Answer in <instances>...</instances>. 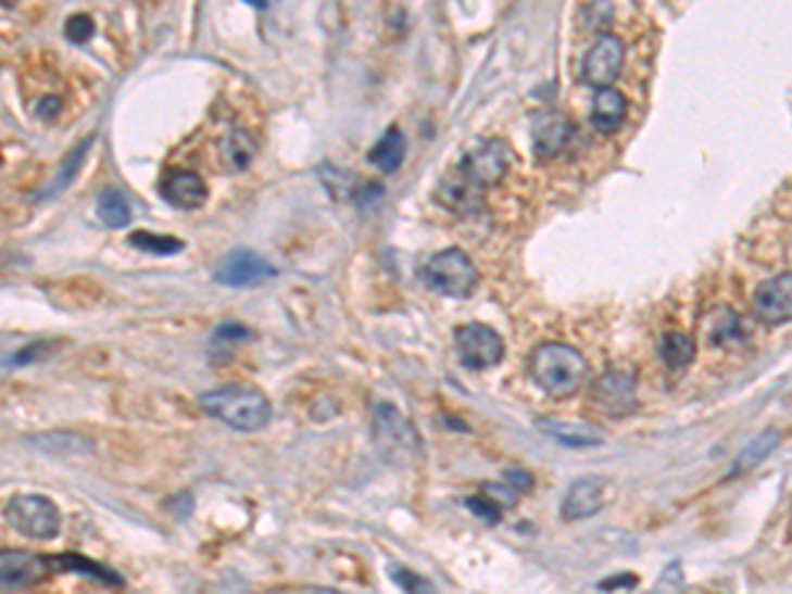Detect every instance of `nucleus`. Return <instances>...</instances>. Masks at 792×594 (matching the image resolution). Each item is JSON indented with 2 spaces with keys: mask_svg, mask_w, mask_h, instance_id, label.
<instances>
[{
  "mask_svg": "<svg viewBox=\"0 0 792 594\" xmlns=\"http://www.w3.org/2000/svg\"><path fill=\"white\" fill-rule=\"evenodd\" d=\"M528 372H531L533 383L552 396V400H568L581 391V386L589 378L587 357L576 346L557 344H542L533 349L528 357Z\"/></svg>",
  "mask_w": 792,
  "mask_h": 594,
  "instance_id": "nucleus-1",
  "label": "nucleus"
},
{
  "mask_svg": "<svg viewBox=\"0 0 792 594\" xmlns=\"http://www.w3.org/2000/svg\"><path fill=\"white\" fill-rule=\"evenodd\" d=\"M201 409L209 418L225 422L232 431L254 433L273 420V404L260 389L251 386H223L199 396Z\"/></svg>",
  "mask_w": 792,
  "mask_h": 594,
  "instance_id": "nucleus-2",
  "label": "nucleus"
},
{
  "mask_svg": "<svg viewBox=\"0 0 792 594\" xmlns=\"http://www.w3.org/2000/svg\"><path fill=\"white\" fill-rule=\"evenodd\" d=\"M423 278L441 296L465 299L476 291L481 275H478V267L473 265V260L463 249L450 247L444 251H436L431 260L423 265Z\"/></svg>",
  "mask_w": 792,
  "mask_h": 594,
  "instance_id": "nucleus-3",
  "label": "nucleus"
},
{
  "mask_svg": "<svg viewBox=\"0 0 792 594\" xmlns=\"http://www.w3.org/2000/svg\"><path fill=\"white\" fill-rule=\"evenodd\" d=\"M5 520L11 529L35 542H51L61 531V510L42 494H14L5 505Z\"/></svg>",
  "mask_w": 792,
  "mask_h": 594,
  "instance_id": "nucleus-4",
  "label": "nucleus"
},
{
  "mask_svg": "<svg viewBox=\"0 0 792 594\" xmlns=\"http://www.w3.org/2000/svg\"><path fill=\"white\" fill-rule=\"evenodd\" d=\"M59 573V555H42L33 549H0V592L29 590Z\"/></svg>",
  "mask_w": 792,
  "mask_h": 594,
  "instance_id": "nucleus-5",
  "label": "nucleus"
},
{
  "mask_svg": "<svg viewBox=\"0 0 792 594\" xmlns=\"http://www.w3.org/2000/svg\"><path fill=\"white\" fill-rule=\"evenodd\" d=\"M212 278L225 288H256L278 278V267L256 251L232 249L217 262Z\"/></svg>",
  "mask_w": 792,
  "mask_h": 594,
  "instance_id": "nucleus-6",
  "label": "nucleus"
},
{
  "mask_svg": "<svg viewBox=\"0 0 792 594\" xmlns=\"http://www.w3.org/2000/svg\"><path fill=\"white\" fill-rule=\"evenodd\" d=\"M515 162L513 149L500 138H491L470 154H465L463 164H460V177L476 191V188H491L502 182L507 175L510 164Z\"/></svg>",
  "mask_w": 792,
  "mask_h": 594,
  "instance_id": "nucleus-7",
  "label": "nucleus"
},
{
  "mask_svg": "<svg viewBox=\"0 0 792 594\" xmlns=\"http://www.w3.org/2000/svg\"><path fill=\"white\" fill-rule=\"evenodd\" d=\"M454 349L460 363L470 370H487L502 363L505 357V341L491 326L483 323H468L454 330Z\"/></svg>",
  "mask_w": 792,
  "mask_h": 594,
  "instance_id": "nucleus-8",
  "label": "nucleus"
},
{
  "mask_svg": "<svg viewBox=\"0 0 792 594\" xmlns=\"http://www.w3.org/2000/svg\"><path fill=\"white\" fill-rule=\"evenodd\" d=\"M634 389H637V370L629 365H616L607 367L600 378H594L592 383V400L594 407L600 413L611 415V418H621V415H629L634 409Z\"/></svg>",
  "mask_w": 792,
  "mask_h": 594,
  "instance_id": "nucleus-9",
  "label": "nucleus"
},
{
  "mask_svg": "<svg viewBox=\"0 0 792 594\" xmlns=\"http://www.w3.org/2000/svg\"><path fill=\"white\" fill-rule=\"evenodd\" d=\"M626 61V46L616 35H600L598 40L592 42V48L587 51L584 61H581V77H584L587 85L603 90L613 88L618 75L624 69Z\"/></svg>",
  "mask_w": 792,
  "mask_h": 594,
  "instance_id": "nucleus-10",
  "label": "nucleus"
},
{
  "mask_svg": "<svg viewBox=\"0 0 792 594\" xmlns=\"http://www.w3.org/2000/svg\"><path fill=\"white\" fill-rule=\"evenodd\" d=\"M611 489L613 483L605 476H581V479H576L568 486L566 497H563V520L576 523V520H587L603 513L607 500H611Z\"/></svg>",
  "mask_w": 792,
  "mask_h": 594,
  "instance_id": "nucleus-11",
  "label": "nucleus"
},
{
  "mask_svg": "<svg viewBox=\"0 0 792 594\" xmlns=\"http://www.w3.org/2000/svg\"><path fill=\"white\" fill-rule=\"evenodd\" d=\"M753 309L766 326H784L792 315V278L790 273L774 275L755 286Z\"/></svg>",
  "mask_w": 792,
  "mask_h": 594,
  "instance_id": "nucleus-12",
  "label": "nucleus"
},
{
  "mask_svg": "<svg viewBox=\"0 0 792 594\" xmlns=\"http://www.w3.org/2000/svg\"><path fill=\"white\" fill-rule=\"evenodd\" d=\"M700 336L714 349H737L751 339V328H747L745 317L721 304V307L705 312L700 320Z\"/></svg>",
  "mask_w": 792,
  "mask_h": 594,
  "instance_id": "nucleus-13",
  "label": "nucleus"
},
{
  "mask_svg": "<svg viewBox=\"0 0 792 594\" xmlns=\"http://www.w3.org/2000/svg\"><path fill=\"white\" fill-rule=\"evenodd\" d=\"M574 138V122L568 116L557 114V112H544L533 116V127H531V143L537 156L542 159H552L561 154L563 149L568 146V140Z\"/></svg>",
  "mask_w": 792,
  "mask_h": 594,
  "instance_id": "nucleus-14",
  "label": "nucleus"
},
{
  "mask_svg": "<svg viewBox=\"0 0 792 594\" xmlns=\"http://www.w3.org/2000/svg\"><path fill=\"white\" fill-rule=\"evenodd\" d=\"M162 195L177 210H201L209 199L206 180L190 169H172L162 180Z\"/></svg>",
  "mask_w": 792,
  "mask_h": 594,
  "instance_id": "nucleus-15",
  "label": "nucleus"
},
{
  "mask_svg": "<svg viewBox=\"0 0 792 594\" xmlns=\"http://www.w3.org/2000/svg\"><path fill=\"white\" fill-rule=\"evenodd\" d=\"M539 428L568 450H589V446H600L605 441V433L598 426H589V422L539 418Z\"/></svg>",
  "mask_w": 792,
  "mask_h": 594,
  "instance_id": "nucleus-16",
  "label": "nucleus"
},
{
  "mask_svg": "<svg viewBox=\"0 0 792 594\" xmlns=\"http://www.w3.org/2000/svg\"><path fill=\"white\" fill-rule=\"evenodd\" d=\"M626 114H629V101L618 88H603L594 93L592 103V125L594 130L603 135L616 132L624 125Z\"/></svg>",
  "mask_w": 792,
  "mask_h": 594,
  "instance_id": "nucleus-17",
  "label": "nucleus"
},
{
  "mask_svg": "<svg viewBox=\"0 0 792 594\" xmlns=\"http://www.w3.org/2000/svg\"><path fill=\"white\" fill-rule=\"evenodd\" d=\"M404 156H407V138H404V132L399 130L397 125L380 135L378 143L373 146L370 154H367L373 167H378L380 173L386 175H394L397 169L402 167Z\"/></svg>",
  "mask_w": 792,
  "mask_h": 594,
  "instance_id": "nucleus-18",
  "label": "nucleus"
},
{
  "mask_svg": "<svg viewBox=\"0 0 792 594\" xmlns=\"http://www.w3.org/2000/svg\"><path fill=\"white\" fill-rule=\"evenodd\" d=\"M254 156H256L254 138H251L246 130H241V127H236V130H230L223 140H219V159H223L225 169H230V173H246L249 164L254 162Z\"/></svg>",
  "mask_w": 792,
  "mask_h": 594,
  "instance_id": "nucleus-19",
  "label": "nucleus"
},
{
  "mask_svg": "<svg viewBox=\"0 0 792 594\" xmlns=\"http://www.w3.org/2000/svg\"><path fill=\"white\" fill-rule=\"evenodd\" d=\"M376 431H378V439H384L386 444L407 446V450L420 446L413 426H410V422L404 420L394 407H389V404H380V407H376Z\"/></svg>",
  "mask_w": 792,
  "mask_h": 594,
  "instance_id": "nucleus-20",
  "label": "nucleus"
},
{
  "mask_svg": "<svg viewBox=\"0 0 792 594\" xmlns=\"http://www.w3.org/2000/svg\"><path fill=\"white\" fill-rule=\"evenodd\" d=\"M779 441H782V437H779L777 428H766L764 433H758V437L747 441L732 465V479L734 476H742V473H747V470L758 468V465L764 463L774 450H777Z\"/></svg>",
  "mask_w": 792,
  "mask_h": 594,
  "instance_id": "nucleus-21",
  "label": "nucleus"
},
{
  "mask_svg": "<svg viewBox=\"0 0 792 594\" xmlns=\"http://www.w3.org/2000/svg\"><path fill=\"white\" fill-rule=\"evenodd\" d=\"M695 352H697L695 341H692L687 333H679V330H671V333H666L658 341L661 363L671 372L684 370V367L695 359Z\"/></svg>",
  "mask_w": 792,
  "mask_h": 594,
  "instance_id": "nucleus-22",
  "label": "nucleus"
},
{
  "mask_svg": "<svg viewBox=\"0 0 792 594\" xmlns=\"http://www.w3.org/2000/svg\"><path fill=\"white\" fill-rule=\"evenodd\" d=\"M96 214L106 228L122 230L133 223V210L127 204V199L114 188H106V191L98 193L96 199Z\"/></svg>",
  "mask_w": 792,
  "mask_h": 594,
  "instance_id": "nucleus-23",
  "label": "nucleus"
},
{
  "mask_svg": "<svg viewBox=\"0 0 792 594\" xmlns=\"http://www.w3.org/2000/svg\"><path fill=\"white\" fill-rule=\"evenodd\" d=\"M93 140H96V135H90L88 140H83V143H77L75 149H72V154L66 156L64 164H61V167H59V173L53 175L51 186H48L46 191H42L38 195V199H53V195H59L61 191H66V188L72 186V180H75L77 173H79V167H83V159L88 156V149H90V146H93Z\"/></svg>",
  "mask_w": 792,
  "mask_h": 594,
  "instance_id": "nucleus-24",
  "label": "nucleus"
},
{
  "mask_svg": "<svg viewBox=\"0 0 792 594\" xmlns=\"http://www.w3.org/2000/svg\"><path fill=\"white\" fill-rule=\"evenodd\" d=\"M130 247L143 251L151 256H175L177 251L186 249V243L175 236H162V232H146L135 230L130 236Z\"/></svg>",
  "mask_w": 792,
  "mask_h": 594,
  "instance_id": "nucleus-25",
  "label": "nucleus"
},
{
  "mask_svg": "<svg viewBox=\"0 0 792 594\" xmlns=\"http://www.w3.org/2000/svg\"><path fill=\"white\" fill-rule=\"evenodd\" d=\"M249 339H251L249 328L241 326V323H236V320H227V323H219V326L214 328L212 349L230 354L232 349H236L238 344H246Z\"/></svg>",
  "mask_w": 792,
  "mask_h": 594,
  "instance_id": "nucleus-26",
  "label": "nucleus"
},
{
  "mask_svg": "<svg viewBox=\"0 0 792 594\" xmlns=\"http://www.w3.org/2000/svg\"><path fill=\"white\" fill-rule=\"evenodd\" d=\"M389 576H391V581H394V584L404 594H439V590H436L431 579H426V576L410 571V568L391 566L389 568Z\"/></svg>",
  "mask_w": 792,
  "mask_h": 594,
  "instance_id": "nucleus-27",
  "label": "nucleus"
},
{
  "mask_svg": "<svg viewBox=\"0 0 792 594\" xmlns=\"http://www.w3.org/2000/svg\"><path fill=\"white\" fill-rule=\"evenodd\" d=\"M93 33H96V24H93V20H90V16H85V14L70 16V20H66V24H64L66 40L75 42V46H83V42H88L90 38H93Z\"/></svg>",
  "mask_w": 792,
  "mask_h": 594,
  "instance_id": "nucleus-28",
  "label": "nucleus"
},
{
  "mask_svg": "<svg viewBox=\"0 0 792 594\" xmlns=\"http://www.w3.org/2000/svg\"><path fill=\"white\" fill-rule=\"evenodd\" d=\"M465 507H470L473 516H478L481 520H487V523H500L502 518V510L496 502H491L487 494H478V497H468L465 500Z\"/></svg>",
  "mask_w": 792,
  "mask_h": 594,
  "instance_id": "nucleus-29",
  "label": "nucleus"
},
{
  "mask_svg": "<svg viewBox=\"0 0 792 594\" xmlns=\"http://www.w3.org/2000/svg\"><path fill=\"white\" fill-rule=\"evenodd\" d=\"M40 357H46V344H42V341H35V344H29L27 349H22V352H16L14 357L9 359V365L11 367L33 365V363H38Z\"/></svg>",
  "mask_w": 792,
  "mask_h": 594,
  "instance_id": "nucleus-30",
  "label": "nucleus"
},
{
  "mask_svg": "<svg viewBox=\"0 0 792 594\" xmlns=\"http://www.w3.org/2000/svg\"><path fill=\"white\" fill-rule=\"evenodd\" d=\"M505 481H507V486L515 489V492H518V494L531 492V486H533L531 476H528L526 470H518V468L505 470Z\"/></svg>",
  "mask_w": 792,
  "mask_h": 594,
  "instance_id": "nucleus-31",
  "label": "nucleus"
},
{
  "mask_svg": "<svg viewBox=\"0 0 792 594\" xmlns=\"http://www.w3.org/2000/svg\"><path fill=\"white\" fill-rule=\"evenodd\" d=\"M269 594H347V592L328 590V586H299V590H280V592H269Z\"/></svg>",
  "mask_w": 792,
  "mask_h": 594,
  "instance_id": "nucleus-32",
  "label": "nucleus"
},
{
  "mask_svg": "<svg viewBox=\"0 0 792 594\" xmlns=\"http://www.w3.org/2000/svg\"><path fill=\"white\" fill-rule=\"evenodd\" d=\"M621 584H629V586H634L637 584V579H634V576H626V579H616V581H603V584H600V590H618V586H621Z\"/></svg>",
  "mask_w": 792,
  "mask_h": 594,
  "instance_id": "nucleus-33",
  "label": "nucleus"
}]
</instances>
